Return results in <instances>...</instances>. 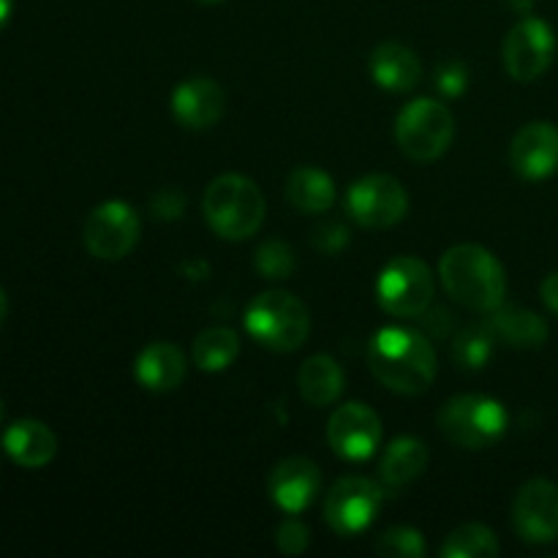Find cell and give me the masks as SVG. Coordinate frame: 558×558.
Segmentation results:
<instances>
[{"label":"cell","instance_id":"cell-1","mask_svg":"<svg viewBox=\"0 0 558 558\" xmlns=\"http://www.w3.org/2000/svg\"><path fill=\"white\" fill-rule=\"evenodd\" d=\"M368 368L387 390L420 396L436 379V352L420 330L385 327L368 347Z\"/></svg>","mask_w":558,"mask_h":558},{"label":"cell","instance_id":"cell-2","mask_svg":"<svg viewBox=\"0 0 558 558\" xmlns=\"http://www.w3.org/2000/svg\"><path fill=\"white\" fill-rule=\"evenodd\" d=\"M439 276L447 294L463 308L490 314L505 303V267L483 245L463 243L447 251L439 262Z\"/></svg>","mask_w":558,"mask_h":558},{"label":"cell","instance_id":"cell-3","mask_svg":"<svg viewBox=\"0 0 558 558\" xmlns=\"http://www.w3.org/2000/svg\"><path fill=\"white\" fill-rule=\"evenodd\" d=\"M205 218L223 240H245L265 221V196L243 174H221L205 191Z\"/></svg>","mask_w":558,"mask_h":558},{"label":"cell","instance_id":"cell-4","mask_svg":"<svg viewBox=\"0 0 558 558\" xmlns=\"http://www.w3.org/2000/svg\"><path fill=\"white\" fill-rule=\"evenodd\" d=\"M245 327L262 347L276 349V352H294L308 338L311 316L294 294L270 289L248 305Z\"/></svg>","mask_w":558,"mask_h":558},{"label":"cell","instance_id":"cell-5","mask_svg":"<svg viewBox=\"0 0 558 558\" xmlns=\"http://www.w3.org/2000/svg\"><path fill=\"white\" fill-rule=\"evenodd\" d=\"M507 412L485 396H458L441 407L439 428L447 441L463 450H488L507 434Z\"/></svg>","mask_w":558,"mask_h":558},{"label":"cell","instance_id":"cell-6","mask_svg":"<svg viewBox=\"0 0 558 558\" xmlns=\"http://www.w3.org/2000/svg\"><path fill=\"white\" fill-rule=\"evenodd\" d=\"M456 136V120L441 101L434 98H417L407 104L396 120V140L403 156L412 161H434L450 147Z\"/></svg>","mask_w":558,"mask_h":558},{"label":"cell","instance_id":"cell-7","mask_svg":"<svg viewBox=\"0 0 558 558\" xmlns=\"http://www.w3.org/2000/svg\"><path fill=\"white\" fill-rule=\"evenodd\" d=\"M376 294L390 316L417 319L434 303V276L417 256H398L381 270Z\"/></svg>","mask_w":558,"mask_h":558},{"label":"cell","instance_id":"cell-8","mask_svg":"<svg viewBox=\"0 0 558 558\" xmlns=\"http://www.w3.org/2000/svg\"><path fill=\"white\" fill-rule=\"evenodd\" d=\"M140 232L142 223L134 207L112 199L93 207L90 216L85 218V227H82V240L96 259L118 262L134 251Z\"/></svg>","mask_w":558,"mask_h":558},{"label":"cell","instance_id":"cell-9","mask_svg":"<svg viewBox=\"0 0 558 558\" xmlns=\"http://www.w3.org/2000/svg\"><path fill=\"white\" fill-rule=\"evenodd\" d=\"M385 505V490L368 477H343L330 488L325 499V518L341 537L365 532Z\"/></svg>","mask_w":558,"mask_h":558},{"label":"cell","instance_id":"cell-10","mask_svg":"<svg viewBox=\"0 0 558 558\" xmlns=\"http://www.w3.org/2000/svg\"><path fill=\"white\" fill-rule=\"evenodd\" d=\"M556 54V33L539 16H523L505 38L507 74L515 82H534L550 69Z\"/></svg>","mask_w":558,"mask_h":558},{"label":"cell","instance_id":"cell-11","mask_svg":"<svg viewBox=\"0 0 558 558\" xmlns=\"http://www.w3.org/2000/svg\"><path fill=\"white\" fill-rule=\"evenodd\" d=\"M347 210L365 229L396 227L409 210L407 189L390 174H368L349 189Z\"/></svg>","mask_w":558,"mask_h":558},{"label":"cell","instance_id":"cell-12","mask_svg":"<svg viewBox=\"0 0 558 558\" xmlns=\"http://www.w3.org/2000/svg\"><path fill=\"white\" fill-rule=\"evenodd\" d=\"M512 526L518 537L532 545L558 537V485L550 480H529L512 505Z\"/></svg>","mask_w":558,"mask_h":558},{"label":"cell","instance_id":"cell-13","mask_svg":"<svg viewBox=\"0 0 558 558\" xmlns=\"http://www.w3.org/2000/svg\"><path fill=\"white\" fill-rule=\"evenodd\" d=\"M327 441L338 458L365 461L381 445V420L365 403H347L332 412L327 423Z\"/></svg>","mask_w":558,"mask_h":558},{"label":"cell","instance_id":"cell-14","mask_svg":"<svg viewBox=\"0 0 558 558\" xmlns=\"http://www.w3.org/2000/svg\"><path fill=\"white\" fill-rule=\"evenodd\" d=\"M510 161L521 178L545 180L558 172V129L554 123L523 125L510 147Z\"/></svg>","mask_w":558,"mask_h":558},{"label":"cell","instance_id":"cell-15","mask_svg":"<svg viewBox=\"0 0 558 558\" xmlns=\"http://www.w3.org/2000/svg\"><path fill=\"white\" fill-rule=\"evenodd\" d=\"M223 109H227V96L210 76H191L172 93V112L185 129H210L223 118Z\"/></svg>","mask_w":558,"mask_h":558},{"label":"cell","instance_id":"cell-16","mask_svg":"<svg viewBox=\"0 0 558 558\" xmlns=\"http://www.w3.org/2000/svg\"><path fill=\"white\" fill-rule=\"evenodd\" d=\"M322 472L308 458H287L270 474V496L278 510L298 515L319 496Z\"/></svg>","mask_w":558,"mask_h":558},{"label":"cell","instance_id":"cell-17","mask_svg":"<svg viewBox=\"0 0 558 558\" xmlns=\"http://www.w3.org/2000/svg\"><path fill=\"white\" fill-rule=\"evenodd\" d=\"M3 450L16 466L41 469L58 456V439L52 428L38 420H16L5 428Z\"/></svg>","mask_w":558,"mask_h":558},{"label":"cell","instance_id":"cell-18","mask_svg":"<svg viewBox=\"0 0 558 558\" xmlns=\"http://www.w3.org/2000/svg\"><path fill=\"white\" fill-rule=\"evenodd\" d=\"M371 76L385 90L407 93L420 85V80H423V65H420V58L412 49L396 41H385L371 54Z\"/></svg>","mask_w":558,"mask_h":558},{"label":"cell","instance_id":"cell-19","mask_svg":"<svg viewBox=\"0 0 558 558\" xmlns=\"http://www.w3.org/2000/svg\"><path fill=\"white\" fill-rule=\"evenodd\" d=\"M136 379L145 390L153 392H169L178 390L185 379V371H189V363H185L183 352L172 343H153L145 352L136 357Z\"/></svg>","mask_w":558,"mask_h":558},{"label":"cell","instance_id":"cell-20","mask_svg":"<svg viewBox=\"0 0 558 558\" xmlns=\"http://www.w3.org/2000/svg\"><path fill=\"white\" fill-rule=\"evenodd\" d=\"M496 341L515 349H539L548 341V325L539 314L518 305H499L488 319Z\"/></svg>","mask_w":558,"mask_h":558},{"label":"cell","instance_id":"cell-21","mask_svg":"<svg viewBox=\"0 0 558 558\" xmlns=\"http://www.w3.org/2000/svg\"><path fill=\"white\" fill-rule=\"evenodd\" d=\"M428 461L430 452L423 441L414 439V436H401L385 450L379 466L381 480H385L387 488H403L428 469Z\"/></svg>","mask_w":558,"mask_h":558},{"label":"cell","instance_id":"cell-22","mask_svg":"<svg viewBox=\"0 0 558 558\" xmlns=\"http://www.w3.org/2000/svg\"><path fill=\"white\" fill-rule=\"evenodd\" d=\"M298 387L308 407H330L343 390L341 365L327 354H316V357L305 360L303 368H300Z\"/></svg>","mask_w":558,"mask_h":558},{"label":"cell","instance_id":"cell-23","mask_svg":"<svg viewBox=\"0 0 558 558\" xmlns=\"http://www.w3.org/2000/svg\"><path fill=\"white\" fill-rule=\"evenodd\" d=\"M287 199L300 213H325L336 202V183L316 167H298L287 180Z\"/></svg>","mask_w":558,"mask_h":558},{"label":"cell","instance_id":"cell-24","mask_svg":"<svg viewBox=\"0 0 558 558\" xmlns=\"http://www.w3.org/2000/svg\"><path fill=\"white\" fill-rule=\"evenodd\" d=\"M240 354L238 332L229 327H210L194 341V363L202 371H223Z\"/></svg>","mask_w":558,"mask_h":558},{"label":"cell","instance_id":"cell-25","mask_svg":"<svg viewBox=\"0 0 558 558\" xmlns=\"http://www.w3.org/2000/svg\"><path fill=\"white\" fill-rule=\"evenodd\" d=\"M499 539L494 537L483 523H466L458 526L450 537L445 539L441 556L445 558H494L499 556Z\"/></svg>","mask_w":558,"mask_h":558},{"label":"cell","instance_id":"cell-26","mask_svg":"<svg viewBox=\"0 0 558 558\" xmlns=\"http://www.w3.org/2000/svg\"><path fill=\"white\" fill-rule=\"evenodd\" d=\"M494 343L496 336L490 330V325H472L466 330H461L452 341V360H456L461 368L466 371H480L490 357H494Z\"/></svg>","mask_w":558,"mask_h":558},{"label":"cell","instance_id":"cell-27","mask_svg":"<svg viewBox=\"0 0 558 558\" xmlns=\"http://www.w3.org/2000/svg\"><path fill=\"white\" fill-rule=\"evenodd\" d=\"M376 554L385 558H423L425 539L417 529H409V526L387 529V532L376 539Z\"/></svg>","mask_w":558,"mask_h":558},{"label":"cell","instance_id":"cell-28","mask_svg":"<svg viewBox=\"0 0 558 558\" xmlns=\"http://www.w3.org/2000/svg\"><path fill=\"white\" fill-rule=\"evenodd\" d=\"M254 265L270 281H283V278L294 272V251L287 243H281V240H267L256 251Z\"/></svg>","mask_w":558,"mask_h":558},{"label":"cell","instance_id":"cell-29","mask_svg":"<svg viewBox=\"0 0 558 558\" xmlns=\"http://www.w3.org/2000/svg\"><path fill=\"white\" fill-rule=\"evenodd\" d=\"M185 210V194L178 185H163L156 194L150 196V213L161 221H174V218L183 216Z\"/></svg>","mask_w":558,"mask_h":558},{"label":"cell","instance_id":"cell-30","mask_svg":"<svg viewBox=\"0 0 558 558\" xmlns=\"http://www.w3.org/2000/svg\"><path fill=\"white\" fill-rule=\"evenodd\" d=\"M308 543H311L308 526H305V523H300L298 518H289V521H283L281 526H278L276 545L281 554L300 556L305 548H308Z\"/></svg>","mask_w":558,"mask_h":558},{"label":"cell","instance_id":"cell-31","mask_svg":"<svg viewBox=\"0 0 558 558\" xmlns=\"http://www.w3.org/2000/svg\"><path fill=\"white\" fill-rule=\"evenodd\" d=\"M466 69L458 60H445V63L436 69V85L445 96H461L463 87H466Z\"/></svg>","mask_w":558,"mask_h":558},{"label":"cell","instance_id":"cell-32","mask_svg":"<svg viewBox=\"0 0 558 558\" xmlns=\"http://www.w3.org/2000/svg\"><path fill=\"white\" fill-rule=\"evenodd\" d=\"M349 243V232L341 227V223H325L314 232V245L325 254H338L343 245Z\"/></svg>","mask_w":558,"mask_h":558},{"label":"cell","instance_id":"cell-33","mask_svg":"<svg viewBox=\"0 0 558 558\" xmlns=\"http://www.w3.org/2000/svg\"><path fill=\"white\" fill-rule=\"evenodd\" d=\"M539 294H543V303L548 305V311L558 314V270L545 278L543 287H539Z\"/></svg>","mask_w":558,"mask_h":558},{"label":"cell","instance_id":"cell-34","mask_svg":"<svg viewBox=\"0 0 558 558\" xmlns=\"http://www.w3.org/2000/svg\"><path fill=\"white\" fill-rule=\"evenodd\" d=\"M534 3H537V0H505L507 9H512L515 14H529V11L534 9Z\"/></svg>","mask_w":558,"mask_h":558},{"label":"cell","instance_id":"cell-35","mask_svg":"<svg viewBox=\"0 0 558 558\" xmlns=\"http://www.w3.org/2000/svg\"><path fill=\"white\" fill-rule=\"evenodd\" d=\"M11 14H14V0H0V31L9 25Z\"/></svg>","mask_w":558,"mask_h":558},{"label":"cell","instance_id":"cell-36","mask_svg":"<svg viewBox=\"0 0 558 558\" xmlns=\"http://www.w3.org/2000/svg\"><path fill=\"white\" fill-rule=\"evenodd\" d=\"M5 316H9V298H5V292L0 289V327H3Z\"/></svg>","mask_w":558,"mask_h":558},{"label":"cell","instance_id":"cell-37","mask_svg":"<svg viewBox=\"0 0 558 558\" xmlns=\"http://www.w3.org/2000/svg\"><path fill=\"white\" fill-rule=\"evenodd\" d=\"M0 423H3V401H0Z\"/></svg>","mask_w":558,"mask_h":558},{"label":"cell","instance_id":"cell-38","mask_svg":"<svg viewBox=\"0 0 558 558\" xmlns=\"http://www.w3.org/2000/svg\"><path fill=\"white\" fill-rule=\"evenodd\" d=\"M199 3H221V0H199Z\"/></svg>","mask_w":558,"mask_h":558}]
</instances>
